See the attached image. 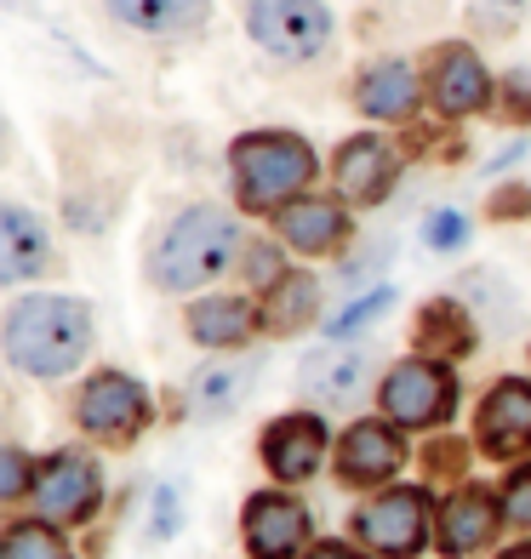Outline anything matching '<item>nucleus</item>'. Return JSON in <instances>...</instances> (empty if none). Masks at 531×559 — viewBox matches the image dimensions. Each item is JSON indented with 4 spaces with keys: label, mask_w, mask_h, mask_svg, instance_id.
<instances>
[{
    "label": "nucleus",
    "mask_w": 531,
    "mask_h": 559,
    "mask_svg": "<svg viewBox=\"0 0 531 559\" xmlns=\"http://www.w3.org/2000/svg\"><path fill=\"white\" fill-rule=\"evenodd\" d=\"M92 348V309L81 297H17L7 314V360L23 377H69Z\"/></svg>",
    "instance_id": "1"
},
{
    "label": "nucleus",
    "mask_w": 531,
    "mask_h": 559,
    "mask_svg": "<svg viewBox=\"0 0 531 559\" xmlns=\"http://www.w3.org/2000/svg\"><path fill=\"white\" fill-rule=\"evenodd\" d=\"M240 228L223 206H184L149 246V280L161 292H200L235 263Z\"/></svg>",
    "instance_id": "2"
},
{
    "label": "nucleus",
    "mask_w": 531,
    "mask_h": 559,
    "mask_svg": "<svg viewBox=\"0 0 531 559\" xmlns=\"http://www.w3.org/2000/svg\"><path fill=\"white\" fill-rule=\"evenodd\" d=\"M229 160H235V189L246 212L292 206L315 177V148L297 132H251L229 148Z\"/></svg>",
    "instance_id": "3"
},
{
    "label": "nucleus",
    "mask_w": 531,
    "mask_h": 559,
    "mask_svg": "<svg viewBox=\"0 0 531 559\" xmlns=\"http://www.w3.org/2000/svg\"><path fill=\"white\" fill-rule=\"evenodd\" d=\"M246 29L281 63H315L332 46V7L326 0H246Z\"/></svg>",
    "instance_id": "4"
},
{
    "label": "nucleus",
    "mask_w": 531,
    "mask_h": 559,
    "mask_svg": "<svg viewBox=\"0 0 531 559\" xmlns=\"http://www.w3.org/2000/svg\"><path fill=\"white\" fill-rule=\"evenodd\" d=\"M428 531H435V520H428V497L423 491H384V497L354 508V537H361L366 554H377V559L423 554Z\"/></svg>",
    "instance_id": "5"
},
{
    "label": "nucleus",
    "mask_w": 531,
    "mask_h": 559,
    "mask_svg": "<svg viewBox=\"0 0 531 559\" xmlns=\"http://www.w3.org/2000/svg\"><path fill=\"white\" fill-rule=\"evenodd\" d=\"M74 417H81V428L92 440L126 445V440H138L143 423H149V394H143L138 377H126V371H97L81 389V400H74Z\"/></svg>",
    "instance_id": "6"
},
{
    "label": "nucleus",
    "mask_w": 531,
    "mask_h": 559,
    "mask_svg": "<svg viewBox=\"0 0 531 559\" xmlns=\"http://www.w3.org/2000/svg\"><path fill=\"white\" fill-rule=\"evenodd\" d=\"M458 405V383L440 360H400L384 377V412L400 428H435Z\"/></svg>",
    "instance_id": "7"
},
{
    "label": "nucleus",
    "mask_w": 531,
    "mask_h": 559,
    "mask_svg": "<svg viewBox=\"0 0 531 559\" xmlns=\"http://www.w3.org/2000/svg\"><path fill=\"white\" fill-rule=\"evenodd\" d=\"M97 497H104V468H97L92 456H81V451H58V456H46V463L35 468V508H40V520L81 525V520H92Z\"/></svg>",
    "instance_id": "8"
},
{
    "label": "nucleus",
    "mask_w": 531,
    "mask_h": 559,
    "mask_svg": "<svg viewBox=\"0 0 531 559\" xmlns=\"http://www.w3.org/2000/svg\"><path fill=\"white\" fill-rule=\"evenodd\" d=\"M371 377H377V354H371V348H343V343H332V348H320V354H309V360H303L297 389H303V400H315V405H326V412H338V405H354V400L366 394Z\"/></svg>",
    "instance_id": "9"
},
{
    "label": "nucleus",
    "mask_w": 531,
    "mask_h": 559,
    "mask_svg": "<svg viewBox=\"0 0 531 559\" xmlns=\"http://www.w3.org/2000/svg\"><path fill=\"white\" fill-rule=\"evenodd\" d=\"M303 543H309V508L281 497V491H263L246 502V548L251 559H297Z\"/></svg>",
    "instance_id": "10"
},
{
    "label": "nucleus",
    "mask_w": 531,
    "mask_h": 559,
    "mask_svg": "<svg viewBox=\"0 0 531 559\" xmlns=\"http://www.w3.org/2000/svg\"><path fill=\"white\" fill-rule=\"evenodd\" d=\"M480 451L486 456L531 451V383L526 377H503V383L480 400Z\"/></svg>",
    "instance_id": "11"
},
{
    "label": "nucleus",
    "mask_w": 531,
    "mask_h": 559,
    "mask_svg": "<svg viewBox=\"0 0 531 559\" xmlns=\"http://www.w3.org/2000/svg\"><path fill=\"white\" fill-rule=\"evenodd\" d=\"M320 456H326V423L297 412V417H281L269 423L263 435V468L274 479H286V486H303V479L320 474Z\"/></svg>",
    "instance_id": "12"
},
{
    "label": "nucleus",
    "mask_w": 531,
    "mask_h": 559,
    "mask_svg": "<svg viewBox=\"0 0 531 559\" xmlns=\"http://www.w3.org/2000/svg\"><path fill=\"white\" fill-rule=\"evenodd\" d=\"M435 109L446 120H463V115H480L492 104V74L480 63L469 46H440L435 52Z\"/></svg>",
    "instance_id": "13"
},
{
    "label": "nucleus",
    "mask_w": 531,
    "mask_h": 559,
    "mask_svg": "<svg viewBox=\"0 0 531 559\" xmlns=\"http://www.w3.org/2000/svg\"><path fill=\"white\" fill-rule=\"evenodd\" d=\"M400 463H406V445L389 423H354L338 445V474L349 486H384L400 474Z\"/></svg>",
    "instance_id": "14"
},
{
    "label": "nucleus",
    "mask_w": 531,
    "mask_h": 559,
    "mask_svg": "<svg viewBox=\"0 0 531 559\" xmlns=\"http://www.w3.org/2000/svg\"><path fill=\"white\" fill-rule=\"evenodd\" d=\"M400 177V155L384 138H349L338 148V189L354 206H377Z\"/></svg>",
    "instance_id": "15"
},
{
    "label": "nucleus",
    "mask_w": 531,
    "mask_h": 559,
    "mask_svg": "<svg viewBox=\"0 0 531 559\" xmlns=\"http://www.w3.org/2000/svg\"><path fill=\"white\" fill-rule=\"evenodd\" d=\"M497 520H503V508H497L486 491H480V486H463L458 497L440 508V520H435L440 554H446V559H469V554H480V548L497 537Z\"/></svg>",
    "instance_id": "16"
},
{
    "label": "nucleus",
    "mask_w": 531,
    "mask_h": 559,
    "mask_svg": "<svg viewBox=\"0 0 531 559\" xmlns=\"http://www.w3.org/2000/svg\"><path fill=\"white\" fill-rule=\"evenodd\" d=\"M274 228H281V240L303 258H326V251H338L349 240V217L338 200H292V206L274 212Z\"/></svg>",
    "instance_id": "17"
},
{
    "label": "nucleus",
    "mask_w": 531,
    "mask_h": 559,
    "mask_svg": "<svg viewBox=\"0 0 531 559\" xmlns=\"http://www.w3.org/2000/svg\"><path fill=\"white\" fill-rule=\"evenodd\" d=\"M109 17L120 29H138V35H161V40H177V35H200L212 17V0H104Z\"/></svg>",
    "instance_id": "18"
},
{
    "label": "nucleus",
    "mask_w": 531,
    "mask_h": 559,
    "mask_svg": "<svg viewBox=\"0 0 531 559\" xmlns=\"http://www.w3.org/2000/svg\"><path fill=\"white\" fill-rule=\"evenodd\" d=\"M46 263H52V240H46L40 217L23 212L17 200L0 206V280H7V286H23V280H35Z\"/></svg>",
    "instance_id": "19"
},
{
    "label": "nucleus",
    "mask_w": 531,
    "mask_h": 559,
    "mask_svg": "<svg viewBox=\"0 0 531 559\" xmlns=\"http://www.w3.org/2000/svg\"><path fill=\"white\" fill-rule=\"evenodd\" d=\"M417 69L412 63H400V58H384V63H371L361 74V86H354V104H361V115L371 120H412L417 115Z\"/></svg>",
    "instance_id": "20"
},
{
    "label": "nucleus",
    "mask_w": 531,
    "mask_h": 559,
    "mask_svg": "<svg viewBox=\"0 0 531 559\" xmlns=\"http://www.w3.org/2000/svg\"><path fill=\"white\" fill-rule=\"evenodd\" d=\"M258 383V360H212L189 377L184 389V412L189 417H229L235 405Z\"/></svg>",
    "instance_id": "21"
},
{
    "label": "nucleus",
    "mask_w": 531,
    "mask_h": 559,
    "mask_svg": "<svg viewBox=\"0 0 531 559\" xmlns=\"http://www.w3.org/2000/svg\"><path fill=\"white\" fill-rule=\"evenodd\" d=\"M258 332V302L251 297H200L189 309V337L200 348H240Z\"/></svg>",
    "instance_id": "22"
},
{
    "label": "nucleus",
    "mask_w": 531,
    "mask_h": 559,
    "mask_svg": "<svg viewBox=\"0 0 531 559\" xmlns=\"http://www.w3.org/2000/svg\"><path fill=\"white\" fill-rule=\"evenodd\" d=\"M417 343L428 354H440V360H463V354L474 348V325L463 314V302H451V297L428 302L423 320H417Z\"/></svg>",
    "instance_id": "23"
},
{
    "label": "nucleus",
    "mask_w": 531,
    "mask_h": 559,
    "mask_svg": "<svg viewBox=\"0 0 531 559\" xmlns=\"http://www.w3.org/2000/svg\"><path fill=\"white\" fill-rule=\"evenodd\" d=\"M315 309H320V286L309 274H281L274 280V292H269V325L274 332H303V325L315 320Z\"/></svg>",
    "instance_id": "24"
},
{
    "label": "nucleus",
    "mask_w": 531,
    "mask_h": 559,
    "mask_svg": "<svg viewBox=\"0 0 531 559\" xmlns=\"http://www.w3.org/2000/svg\"><path fill=\"white\" fill-rule=\"evenodd\" d=\"M0 559H74V554L52 531V520H17L0 537Z\"/></svg>",
    "instance_id": "25"
},
{
    "label": "nucleus",
    "mask_w": 531,
    "mask_h": 559,
    "mask_svg": "<svg viewBox=\"0 0 531 559\" xmlns=\"http://www.w3.org/2000/svg\"><path fill=\"white\" fill-rule=\"evenodd\" d=\"M389 309H394V286H371L366 297H354L343 314L326 320V337H332V343H349L354 332H366V325H377Z\"/></svg>",
    "instance_id": "26"
},
{
    "label": "nucleus",
    "mask_w": 531,
    "mask_h": 559,
    "mask_svg": "<svg viewBox=\"0 0 531 559\" xmlns=\"http://www.w3.org/2000/svg\"><path fill=\"white\" fill-rule=\"evenodd\" d=\"M423 246H428V251H463V246H469V217L451 212V206L428 212V217H423Z\"/></svg>",
    "instance_id": "27"
},
{
    "label": "nucleus",
    "mask_w": 531,
    "mask_h": 559,
    "mask_svg": "<svg viewBox=\"0 0 531 559\" xmlns=\"http://www.w3.org/2000/svg\"><path fill=\"white\" fill-rule=\"evenodd\" d=\"M503 520L531 531V463L515 468V474H509V486H503Z\"/></svg>",
    "instance_id": "28"
},
{
    "label": "nucleus",
    "mask_w": 531,
    "mask_h": 559,
    "mask_svg": "<svg viewBox=\"0 0 531 559\" xmlns=\"http://www.w3.org/2000/svg\"><path fill=\"white\" fill-rule=\"evenodd\" d=\"M23 491H35V474H30V456H23L17 445L0 451V497H23Z\"/></svg>",
    "instance_id": "29"
},
{
    "label": "nucleus",
    "mask_w": 531,
    "mask_h": 559,
    "mask_svg": "<svg viewBox=\"0 0 531 559\" xmlns=\"http://www.w3.org/2000/svg\"><path fill=\"white\" fill-rule=\"evenodd\" d=\"M177 525H184V508H177V486H161V491H155V520H149V537L166 543V537H177Z\"/></svg>",
    "instance_id": "30"
},
{
    "label": "nucleus",
    "mask_w": 531,
    "mask_h": 559,
    "mask_svg": "<svg viewBox=\"0 0 531 559\" xmlns=\"http://www.w3.org/2000/svg\"><path fill=\"white\" fill-rule=\"evenodd\" d=\"M251 280H258V286H269V280H281V258H274V251L258 240L251 246Z\"/></svg>",
    "instance_id": "31"
},
{
    "label": "nucleus",
    "mask_w": 531,
    "mask_h": 559,
    "mask_svg": "<svg viewBox=\"0 0 531 559\" xmlns=\"http://www.w3.org/2000/svg\"><path fill=\"white\" fill-rule=\"evenodd\" d=\"M509 97H520V104H526V109H531V63H526V69H515V74H509Z\"/></svg>",
    "instance_id": "32"
},
{
    "label": "nucleus",
    "mask_w": 531,
    "mask_h": 559,
    "mask_svg": "<svg viewBox=\"0 0 531 559\" xmlns=\"http://www.w3.org/2000/svg\"><path fill=\"white\" fill-rule=\"evenodd\" d=\"M309 559H366V554H354L349 543H320V548H309Z\"/></svg>",
    "instance_id": "33"
},
{
    "label": "nucleus",
    "mask_w": 531,
    "mask_h": 559,
    "mask_svg": "<svg viewBox=\"0 0 531 559\" xmlns=\"http://www.w3.org/2000/svg\"><path fill=\"white\" fill-rule=\"evenodd\" d=\"M497 559H531V543H520V548H509V554H497Z\"/></svg>",
    "instance_id": "34"
},
{
    "label": "nucleus",
    "mask_w": 531,
    "mask_h": 559,
    "mask_svg": "<svg viewBox=\"0 0 531 559\" xmlns=\"http://www.w3.org/2000/svg\"><path fill=\"white\" fill-rule=\"evenodd\" d=\"M486 7H503V12H515V7H526V0H486Z\"/></svg>",
    "instance_id": "35"
}]
</instances>
